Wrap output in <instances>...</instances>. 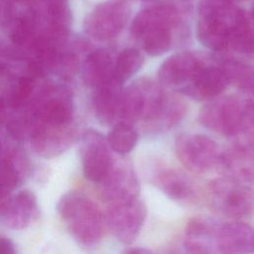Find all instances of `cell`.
Wrapping results in <instances>:
<instances>
[{"label":"cell","mask_w":254,"mask_h":254,"mask_svg":"<svg viewBox=\"0 0 254 254\" xmlns=\"http://www.w3.org/2000/svg\"><path fill=\"white\" fill-rule=\"evenodd\" d=\"M186 110L181 97L166 93L151 79L141 78L122 89L118 118L129 124L141 120L155 129L165 130L177 124Z\"/></svg>","instance_id":"6da1fadb"},{"label":"cell","mask_w":254,"mask_h":254,"mask_svg":"<svg viewBox=\"0 0 254 254\" xmlns=\"http://www.w3.org/2000/svg\"><path fill=\"white\" fill-rule=\"evenodd\" d=\"M58 212L70 234L84 245L96 243L104 230V219L97 205L88 197L67 192L58 202Z\"/></svg>","instance_id":"7a4b0ae2"},{"label":"cell","mask_w":254,"mask_h":254,"mask_svg":"<svg viewBox=\"0 0 254 254\" xmlns=\"http://www.w3.org/2000/svg\"><path fill=\"white\" fill-rule=\"evenodd\" d=\"M178 22L174 7L157 5L147 8L134 18L132 35L141 41L143 50L150 56H160L172 46V28Z\"/></svg>","instance_id":"3957f363"},{"label":"cell","mask_w":254,"mask_h":254,"mask_svg":"<svg viewBox=\"0 0 254 254\" xmlns=\"http://www.w3.org/2000/svg\"><path fill=\"white\" fill-rule=\"evenodd\" d=\"M254 111V95L213 98L199 111L198 120L207 129L236 138Z\"/></svg>","instance_id":"277c9868"},{"label":"cell","mask_w":254,"mask_h":254,"mask_svg":"<svg viewBox=\"0 0 254 254\" xmlns=\"http://www.w3.org/2000/svg\"><path fill=\"white\" fill-rule=\"evenodd\" d=\"M209 200L219 213L241 218L254 210V190L234 178H218L209 184Z\"/></svg>","instance_id":"5b68a950"},{"label":"cell","mask_w":254,"mask_h":254,"mask_svg":"<svg viewBox=\"0 0 254 254\" xmlns=\"http://www.w3.org/2000/svg\"><path fill=\"white\" fill-rule=\"evenodd\" d=\"M180 162L190 172L205 174L221 167V154L211 138L201 134H181L175 143Z\"/></svg>","instance_id":"8992f818"},{"label":"cell","mask_w":254,"mask_h":254,"mask_svg":"<svg viewBox=\"0 0 254 254\" xmlns=\"http://www.w3.org/2000/svg\"><path fill=\"white\" fill-rule=\"evenodd\" d=\"M147 210L137 197L110 203L107 210V224L114 236L125 244H131L138 236Z\"/></svg>","instance_id":"52a82bcc"},{"label":"cell","mask_w":254,"mask_h":254,"mask_svg":"<svg viewBox=\"0 0 254 254\" xmlns=\"http://www.w3.org/2000/svg\"><path fill=\"white\" fill-rule=\"evenodd\" d=\"M107 139L99 132L89 129L84 132L80 142V158L85 178L100 183L110 171L113 159Z\"/></svg>","instance_id":"ba28073f"},{"label":"cell","mask_w":254,"mask_h":254,"mask_svg":"<svg viewBox=\"0 0 254 254\" xmlns=\"http://www.w3.org/2000/svg\"><path fill=\"white\" fill-rule=\"evenodd\" d=\"M228 84L220 60L210 58L206 64L181 87V91L194 100H209L222 93Z\"/></svg>","instance_id":"9c48e42d"},{"label":"cell","mask_w":254,"mask_h":254,"mask_svg":"<svg viewBox=\"0 0 254 254\" xmlns=\"http://www.w3.org/2000/svg\"><path fill=\"white\" fill-rule=\"evenodd\" d=\"M73 103L70 92L62 86H52L43 92L37 102L32 121L50 124H71Z\"/></svg>","instance_id":"30bf717a"},{"label":"cell","mask_w":254,"mask_h":254,"mask_svg":"<svg viewBox=\"0 0 254 254\" xmlns=\"http://www.w3.org/2000/svg\"><path fill=\"white\" fill-rule=\"evenodd\" d=\"M31 144L41 156L51 158L63 153L72 142L74 130L71 124H50L32 121Z\"/></svg>","instance_id":"8fae6325"},{"label":"cell","mask_w":254,"mask_h":254,"mask_svg":"<svg viewBox=\"0 0 254 254\" xmlns=\"http://www.w3.org/2000/svg\"><path fill=\"white\" fill-rule=\"evenodd\" d=\"M209 57L191 52H181L166 59L158 77L162 84L182 87L209 61Z\"/></svg>","instance_id":"7c38bea8"},{"label":"cell","mask_w":254,"mask_h":254,"mask_svg":"<svg viewBox=\"0 0 254 254\" xmlns=\"http://www.w3.org/2000/svg\"><path fill=\"white\" fill-rule=\"evenodd\" d=\"M102 197L109 203L129 200L137 197L139 184L135 172L127 164L113 163L110 171L100 182Z\"/></svg>","instance_id":"4fadbf2b"},{"label":"cell","mask_w":254,"mask_h":254,"mask_svg":"<svg viewBox=\"0 0 254 254\" xmlns=\"http://www.w3.org/2000/svg\"><path fill=\"white\" fill-rule=\"evenodd\" d=\"M39 216L37 197L30 190H22L0 207V219L8 227L22 229Z\"/></svg>","instance_id":"5bb4252c"},{"label":"cell","mask_w":254,"mask_h":254,"mask_svg":"<svg viewBox=\"0 0 254 254\" xmlns=\"http://www.w3.org/2000/svg\"><path fill=\"white\" fill-rule=\"evenodd\" d=\"M219 222L206 217L190 218L185 229V247L190 253H217Z\"/></svg>","instance_id":"9a60e30c"},{"label":"cell","mask_w":254,"mask_h":254,"mask_svg":"<svg viewBox=\"0 0 254 254\" xmlns=\"http://www.w3.org/2000/svg\"><path fill=\"white\" fill-rule=\"evenodd\" d=\"M254 252V228L244 222L220 223L217 231V253L242 254Z\"/></svg>","instance_id":"2e32d148"},{"label":"cell","mask_w":254,"mask_h":254,"mask_svg":"<svg viewBox=\"0 0 254 254\" xmlns=\"http://www.w3.org/2000/svg\"><path fill=\"white\" fill-rule=\"evenodd\" d=\"M234 10L225 15H199L196 33L203 46L214 52H221L228 48L230 22Z\"/></svg>","instance_id":"e0dca14e"},{"label":"cell","mask_w":254,"mask_h":254,"mask_svg":"<svg viewBox=\"0 0 254 254\" xmlns=\"http://www.w3.org/2000/svg\"><path fill=\"white\" fill-rule=\"evenodd\" d=\"M122 83L114 75L94 87L93 104L98 120L104 124H110L118 118Z\"/></svg>","instance_id":"ac0fdd59"},{"label":"cell","mask_w":254,"mask_h":254,"mask_svg":"<svg viewBox=\"0 0 254 254\" xmlns=\"http://www.w3.org/2000/svg\"><path fill=\"white\" fill-rule=\"evenodd\" d=\"M129 9L122 3H111L97 15L89 27L90 33L100 40L117 36L125 26Z\"/></svg>","instance_id":"d6986e66"},{"label":"cell","mask_w":254,"mask_h":254,"mask_svg":"<svg viewBox=\"0 0 254 254\" xmlns=\"http://www.w3.org/2000/svg\"><path fill=\"white\" fill-rule=\"evenodd\" d=\"M221 167L225 168L232 178L249 185H254V149L235 144L221 154Z\"/></svg>","instance_id":"ffe728a7"},{"label":"cell","mask_w":254,"mask_h":254,"mask_svg":"<svg viewBox=\"0 0 254 254\" xmlns=\"http://www.w3.org/2000/svg\"><path fill=\"white\" fill-rule=\"evenodd\" d=\"M228 48L244 57H254V29L240 9H235L231 18Z\"/></svg>","instance_id":"44dd1931"},{"label":"cell","mask_w":254,"mask_h":254,"mask_svg":"<svg viewBox=\"0 0 254 254\" xmlns=\"http://www.w3.org/2000/svg\"><path fill=\"white\" fill-rule=\"evenodd\" d=\"M154 182L162 191L176 200L190 199L194 193L190 179L176 169L160 170L155 175Z\"/></svg>","instance_id":"7402d4cb"},{"label":"cell","mask_w":254,"mask_h":254,"mask_svg":"<svg viewBox=\"0 0 254 254\" xmlns=\"http://www.w3.org/2000/svg\"><path fill=\"white\" fill-rule=\"evenodd\" d=\"M113 67L112 57L107 51H95L83 63L81 67L82 80L86 85L94 88L113 75Z\"/></svg>","instance_id":"603a6c76"},{"label":"cell","mask_w":254,"mask_h":254,"mask_svg":"<svg viewBox=\"0 0 254 254\" xmlns=\"http://www.w3.org/2000/svg\"><path fill=\"white\" fill-rule=\"evenodd\" d=\"M220 64L228 78L247 95H254V65L232 59L220 60Z\"/></svg>","instance_id":"cb8c5ba5"},{"label":"cell","mask_w":254,"mask_h":254,"mask_svg":"<svg viewBox=\"0 0 254 254\" xmlns=\"http://www.w3.org/2000/svg\"><path fill=\"white\" fill-rule=\"evenodd\" d=\"M143 63L144 58L137 49H125L116 59L113 67V75L123 84L141 68Z\"/></svg>","instance_id":"d4e9b609"},{"label":"cell","mask_w":254,"mask_h":254,"mask_svg":"<svg viewBox=\"0 0 254 254\" xmlns=\"http://www.w3.org/2000/svg\"><path fill=\"white\" fill-rule=\"evenodd\" d=\"M138 140V133L129 124L124 121H119L109 132L107 142L110 148L119 153L126 154L132 151Z\"/></svg>","instance_id":"484cf974"},{"label":"cell","mask_w":254,"mask_h":254,"mask_svg":"<svg viewBox=\"0 0 254 254\" xmlns=\"http://www.w3.org/2000/svg\"><path fill=\"white\" fill-rule=\"evenodd\" d=\"M35 86V76L26 74L20 76L13 86L7 103L12 108H20L24 106L31 98Z\"/></svg>","instance_id":"4316f807"},{"label":"cell","mask_w":254,"mask_h":254,"mask_svg":"<svg viewBox=\"0 0 254 254\" xmlns=\"http://www.w3.org/2000/svg\"><path fill=\"white\" fill-rule=\"evenodd\" d=\"M19 174L10 160L0 161V200L7 197L18 186Z\"/></svg>","instance_id":"83f0119b"},{"label":"cell","mask_w":254,"mask_h":254,"mask_svg":"<svg viewBox=\"0 0 254 254\" xmlns=\"http://www.w3.org/2000/svg\"><path fill=\"white\" fill-rule=\"evenodd\" d=\"M78 61L73 55L55 56L51 71L64 80L71 79L78 70Z\"/></svg>","instance_id":"f1b7e54d"},{"label":"cell","mask_w":254,"mask_h":254,"mask_svg":"<svg viewBox=\"0 0 254 254\" xmlns=\"http://www.w3.org/2000/svg\"><path fill=\"white\" fill-rule=\"evenodd\" d=\"M16 248L14 243L5 237H0V253H15Z\"/></svg>","instance_id":"f546056e"},{"label":"cell","mask_w":254,"mask_h":254,"mask_svg":"<svg viewBox=\"0 0 254 254\" xmlns=\"http://www.w3.org/2000/svg\"><path fill=\"white\" fill-rule=\"evenodd\" d=\"M5 118V101L2 97H0V123Z\"/></svg>","instance_id":"4dcf8cb0"},{"label":"cell","mask_w":254,"mask_h":254,"mask_svg":"<svg viewBox=\"0 0 254 254\" xmlns=\"http://www.w3.org/2000/svg\"><path fill=\"white\" fill-rule=\"evenodd\" d=\"M128 252L129 253H134V252H136V253H147V252H149V250H147V249H130V250H128Z\"/></svg>","instance_id":"1f68e13d"},{"label":"cell","mask_w":254,"mask_h":254,"mask_svg":"<svg viewBox=\"0 0 254 254\" xmlns=\"http://www.w3.org/2000/svg\"><path fill=\"white\" fill-rule=\"evenodd\" d=\"M252 15H253V17H254V6H253V8H252Z\"/></svg>","instance_id":"d6a6232c"},{"label":"cell","mask_w":254,"mask_h":254,"mask_svg":"<svg viewBox=\"0 0 254 254\" xmlns=\"http://www.w3.org/2000/svg\"><path fill=\"white\" fill-rule=\"evenodd\" d=\"M0 153H1V144H0Z\"/></svg>","instance_id":"836d02e7"},{"label":"cell","mask_w":254,"mask_h":254,"mask_svg":"<svg viewBox=\"0 0 254 254\" xmlns=\"http://www.w3.org/2000/svg\"><path fill=\"white\" fill-rule=\"evenodd\" d=\"M233 1H236V0H233Z\"/></svg>","instance_id":"e575fe53"}]
</instances>
